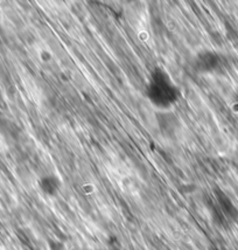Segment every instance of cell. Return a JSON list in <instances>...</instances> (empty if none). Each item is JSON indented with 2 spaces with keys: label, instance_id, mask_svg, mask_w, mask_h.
I'll return each mask as SVG.
<instances>
[{
  "label": "cell",
  "instance_id": "1",
  "mask_svg": "<svg viewBox=\"0 0 238 250\" xmlns=\"http://www.w3.org/2000/svg\"><path fill=\"white\" fill-rule=\"evenodd\" d=\"M146 96L152 105L159 111L172 110L180 97V90L167 71L162 68H156L148 80Z\"/></svg>",
  "mask_w": 238,
  "mask_h": 250
},
{
  "label": "cell",
  "instance_id": "2",
  "mask_svg": "<svg viewBox=\"0 0 238 250\" xmlns=\"http://www.w3.org/2000/svg\"><path fill=\"white\" fill-rule=\"evenodd\" d=\"M223 64L222 56L215 50L204 49L198 52L194 59V68L198 73L211 74L221 69Z\"/></svg>",
  "mask_w": 238,
  "mask_h": 250
},
{
  "label": "cell",
  "instance_id": "3",
  "mask_svg": "<svg viewBox=\"0 0 238 250\" xmlns=\"http://www.w3.org/2000/svg\"><path fill=\"white\" fill-rule=\"evenodd\" d=\"M156 121L159 131L167 138H175L181 130L180 120L172 110H162L156 112Z\"/></svg>",
  "mask_w": 238,
  "mask_h": 250
},
{
  "label": "cell",
  "instance_id": "4",
  "mask_svg": "<svg viewBox=\"0 0 238 250\" xmlns=\"http://www.w3.org/2000/svg\"><path fill=\"white\" fill-rule=\"evenodd\" d=\"M41 192L47 196H56L61 189V180L55 174L42 175L39 180Z\"/></svg>",
  "mask_w": 238,
  "mask_h": 250
},
{
  "label": "cell",
  "instance_id": "5",
  "mask_svg": "<svg viewBox=\"0 0 238 250\" xmlns=\"http://www.w3.org/2000/svg\"><path fill=\"white\" fill-rule=\"evenodd\" d=\"M216 196H217V200H218V204L219 206H221V209L222 212L224 214H228V215H233L234 213H236V209H235L233 202H231L230 199L228 198L227 195L224 194L223 192H218L216 193Z\"/></svg>",
  "mask_w": 238,
  "mask_h": 250
},
{
  "label": "cell",
  "instance_id": "6",
  "mask_svg": "<svg viewBox=\"0 0 238 250\" xmlns=\"http://www.w3.org/2000/svg\"><path fill=\"white\" fill-rule=\"evenodd\" d=\"M49 248L50 250H64V246L58 241H52L49 242Z\"/></svg>",
  "mask_w": 238,
  "mask_h": 250
},
{
  "label": "cell",
  "instance_id": "7",
  "mask_svg": "<svg viewBox=\"0 0 238 250\" xmlns=\"http://www.w3.org/2000/svg\"><path fill=\"white\" fill-rule=\"evenodd\" d=\"M235 108L238 110V98H237V101H236V105H235Z\"/></svg>",
  "mask_w": 238,
  "mask_h": 250
}]
</instances>
